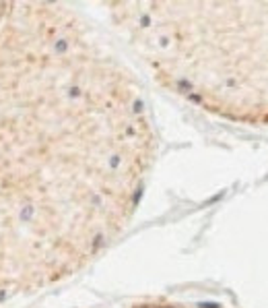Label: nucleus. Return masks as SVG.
<instances>
[{
    "label": "nucleus",
    "instance_id": "f257e3e1",
    "mask_svg": "<svg viewBox=\"0 0 268 308\" xmlns=\"http://www.w3.org/2000/svg\"><path fill=\"white\" fill-rule=\"evenodd\" d=\"M155 153L136 75L79 13L0 3V300L116 242Z\"/></svg>",
    "mask_w": 268,
    "mask_h": 308
},
{
    "label": "nucleus",
    "instance_id": "f03ea898",
    "mask_svg": "<svg viewBox=\"0 0 268 308\" xmlns=\"http://www.w3.org/2000/svg\"><path fill=\"white\" fill-rule=\"evenodd\" d=\"M153 79L223 120L268 126V3H110Z\"/></svg>",
    "mask_w": 268,
    "mask_h": 308
}]
</instances>
